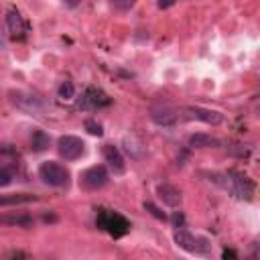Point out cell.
Here are the masks:
<instances>
[{
  "label": "cell",
  "instance_id": "obj_1",
  "mask_svg": "<svg viewBox=\"0 0 260 260\" xmlns=\"http://www.w3.org/2000/svg\"><path fill=\"white\" fill-rule=\"evenodd\" d=\"M213 183H217L221 189H225L230 195H234L238 199L250 201L252 195H254V183L244 173H240L236 169H230V171H225L221 175H215Z\"/></svg>",
  "mask_w": 260,
  "mask_h": 260
},
{
  "label": "cell",
  "instance_id": "obj_2",
  "mask_svg": "<svg viewBox=\"0 0 260 260\" xmlns=\"http://www.w3.org/2000/svg\"><path fill=\"white\" fill-rule=\"evenodd\" d=\"M95 225H98L100 230H106L112 238H122V236L130 230V221H128L122 213L112 211V209H104V207L98 209Z\"/></svg>",
  "mask_w": 260,
  "mask_h": 260
},
{
  "label": "cell",
  "instance_id": "obj_3",
  "mask_svg": "<svg viewBox=\"0 0 260 260\" xmlns=\"http://www.w3.org/2000/svg\"><path fill=\"white\" fill-rule=\"evenodd\" d=\"M175 244L179 248H183L185 252H189V254H199V256H209L211 254L209 240L207 238H195L189 230H185V225L175 230Z\"/></svg>",
  "mask_w": 260,
  "mask_h": 260
},
{
  "label": "cell",
  "instance_id": "obj_4",
  "mask_svg": "<svg viewBox=\"0 0 260 260\" xmlns=\"http://www.w3.org/2000/svg\"><path fill=\"white\" fill-rule=\"evenodd\" d=\"M39 177L45 185H51V187H67L69 185V171L55 160H45L39 167Z\"/></svg>",
  "mask_w": 260,
  "mask_h": 260
},
{
  "label": "cell",
  "instance_id": "obj_5",
  "mask_svg": "<svg viewBox=\"0 0 260 260\" xmlns=\"http://www.w3.org/2000/svg\"><path fill=\"white\" fill-rule=\"evenodd\" d=\"M183 114H179V118L183 120H199V122H205V124H221L223 122V114L215 112V110H207V108H201V106H187L181 110Z\"/></svg>",
  "mask_w": 260,
  "mask_h": 260
},
{
  "label": "cell",
  "instance_id": "obj_6",
  "mask_svg": "<svg viewBox=\"0 0 260 260\" xmlns=\"http://www.w3.org/2000/svg\"><path fill=\"white\" fill-rule=\"evenodd\" d=\"M57 150L65 160H77L85 152V142L77 136L67 134V136H61L57 140Z\"/></svg>",
  "mask_w": 260,
  "mask_h": 260
},
{
  "label": "cell",
  "instance_id": "obj_7",
  "mask_svg": "<svg viewBox=\"0 0 260 260\" xmlns=\"http://www.w3.org/2000/svg\"><path fill=\"white\" fill-rule=\"evenodd\" d=\"M104 106H110V98L100 87H87L77 100V110H98Z\"/></svg>",
  "mask_w": 260,
  "mask_h": 260
},
{
  "label": "cell",
  "instance_id": "obj_8",
  "mask_svg": "<svg viewBox=\"0 0 260 260\" xmlns=\"http://www.w3.org/2000/svg\"><path fill=\"white\" fill-rule=\"evenodd\" d=\"M108 181H110L108 171H106V167H102V165L89 167V169L81 175V179H79V183H81L85 189H89V191H98V189L106 187Z\"/></svg>",
  "mask_w": 260,
  "mask_h": 260
},
{
  "label": "cell",
  "instance_id": "obj_9",
  "mask_svg": "<svg viewBox=\"0 0 260 260\" xmlns=\"http://www.w3.org/2000/svg\"><path fill=\"white\" fill-rule=\"evenodd\" d=\"M10 100L16 108L24 110V112H41L45 108V102L39 98V95H32V93H24V91H10Z\"/></svg>",
  "mask_w": 260,
  "mask_h": 260
},
{
  "label": "cell",
  "instance_id": "obj_10",
  "mask_svg": "<svg viewBox=\"0 0 260 260\" xmlns=\"http://www.w3.org/2000/svg\"><path fill=\"white\" fill-rule=\"evenodd\" d=\"M150 120L158 126H175L179 120V112L167 104H158L150 108Z\"/></svg>",
  "mask_w": 260,
  "mask_h": 260
},
{
  "label": "cell",
  "instance_id": "obj_11",
  "mask_svg": "<svg viewBox=\"0 0 260 260\" xmlns=\"http://www.w3.org/2000/svg\"><path fill=\"white\" fill-rule=\"evenodd\" d=\"M6 28H8V32H10V37L14 41H22L26 37V24H24V20H22L18 10H14V8L8 10V14H6Z\"/></svg>",
  "mask_w": 260,
  "mask_h": 260
},
{
  "label": "cell",
  "instance_id": "obj_12",
  "mask_svg": "<svg viewBox=\"0 0 260 260\" xmlns=\"http://www.w3.org/2000/svg\"><path fill=\"white\" fill-rule=\"evenodd\" d=\"M102 154H104L108 167L114 171V175H122V173L126 171V162H124V156H122V152L118 150V146H114V144H104Z\"/></svg>",
  "mask_w": 260,
  "mask_h": 260
},
{
  "label": "cell",
  "instance_id": "obj_13",
  "mask_svg": "<svg viewBox=\"0 0 260 260\" xmlns=\"http://www.w3.org/2000/svg\"><path fill=\"white\" fill-rule=\"evenodd\" d=\"M156 195H158V199L165 203V205H169V207H179L181 205V191L175 187V185H169V183H162V185H158L156 187Z\"/></svg>",
  "mask_w": 260,
  "mask_h": 260
},
{
  "label": "cell",
  "instance_id": "obj_14",
  "mask_svg": "<svg viewBox=\"0 0 260 260\" xmlns=\"http://www.w3.org/2000/svg\"><path fill=\"white\" fill-rule=\"evenodd\" d=\"M189 146L193 148H207V146H219V140L209 136V134H203V132H197V134H191L189 136Z\"/></svg>",
  "mask_w": 260,
  "mask_h": 260
},
{
  "label": "cell",
  "instance_id": "obj_15",
  "mask_svg": "<svg viewBox=\"0 0 260 260\" xmlns=\"http://www.w3.org/2000/svg\"><path fill=\"white\" fill-rule=\"evenodd\" d=\"M30 201H37V195H32V193H12V195H4L0 199V205L8 207V205H18V203H30Z\"/></svg>",
  "mask_w": 260,
  "mask_h": 260
},
{
  "label": "cell",
  "instance_id": "obj_16",
  "mask_svg": "<svg viewBox=\"0 0 260 260\" xmlns=\"http://www.w3.org/2000/svg\"><path fill=\"white\" fill-rule=\"evenodd\" d=\"M49 144H51V138H49V134H47L45 130H35V132H32L30 146H32L35 152H43V150H47Z\"/></svg>",
  "mask_w": 260,
  "mask_h": 260
},
{
  "label": "cell",
  "instance_id": "obj_17",
  "mask_svg": "<svg viewBox=\"0 0 260 260\" xmlns=\"http://www.w3.org/2000/svg\"><path fill=\"white\" fill-rule=\"evenodd\" d=\"M2 223L20 225V228H30L35 221H32V215H28V213H18V215H2Z\"/></svg>",
  "mask_w": 260,
  "mask_h": 260
},
{
  "label": "cell",
  "instance_id": "obj_18",
  "mask_svg": "<svg viewBox=\"0 0 260 260\" xmlns=\"http://www.w3.org/2000/svg\"><path fill=\"white\" fill-rule=\"evenodd\" d=\"M57 93H59V98H61V100H71V98L75 95V87H73V83H71V81H63V83L59 85Z\"/></svg>",
  "mask_w": 260,
  "mask_h": 260
},
{
  "label": "cell",
  "instance_id": "obj_19",
  "mask_svg": "<svg viewBox=\"0 0 260 260\" xmlns=\"http://www.w3.org/2000/svg\"><path fill=\"white\" fill-rule=\"evenodd\" d=\"M85 130L89 132V134H93V136H102L104 134V130H102V124H98L95 120H85Z\"/></svg>",
  "mask_w": 260,
  "mask_h": 260
},
{
  "label": "cell",
  "instance_id": "obj_20",
  "mask_svg": "<svg viewBox=\"0 0 260 260\" xmlns=\"http://www.w3.org/2000/svg\"><path fill=\"white\" fill-rule=\"evenodd\" d=\"M10 181H12V169L8 165H2V169H0V185L6 187Z\"/></svg>",
  "mask_w": 260,
  "mask_h": 260
},
{
  "label": "cell",
  "instance_id": "obj_21",
  "mask_svg": "<svg viewBox=\"0 0 260 260\" xmlns=\"http://www.w3.org/2000/svg\"><path fill=\"white\" fill-rule=\"evenodd\" d=\"M144 209H146V211H150V213H152L156 219H162V221L167 219V215H165V213H162V211H160V209H158L154 203H150V201H146V203H144Z\"/></svg>",
  "mask_w": 260,
  "mask_h": 260
},
{
  "label": "cell",
  "instance_id": "obj_22",
  "mask_svg": "<svg viewBox=\"0 0 260 260\" xmlns=\"http://www.w3.org/2000/svg\"><path fill=\"white\" fill-rule=\"evenodd\" d=\"M171 221H173L175 228H183V225H185V215H183V211H175L173 217H171Z\"/></svg>",
  "mask_w": 260,
  "mask_h": 260
},
{
  "label": "cell",
  "instance_id": "obj_23",
  "mask_svg": "<svg viewBox=\"0 0 260 260\" xmlns=\"http://www.w3.org/2000/svg\"><path fill=\"white\" fill-rule=\"evenodd\" d=\"M134 2H136V0H112V4H114L116 8H120V10H128V8H132Z\"/></svg>",
  "mask_w": 260,
  "mask_h": 260
},
{
  "label": "cell",
  "instance_id": "obj_24",
  "mask_svg": "<svg viewBox=\"0 0 260 260\" xmlns=\"http://www.w3.org/2000/svg\"><path fill=\"white\" fill-rule=\"evenodd\" d=\"M175 2H177V0H156V6H158V8H171Z\"/></svg>",
  "mask_w": 260,
  "mask_h": 260
},
{
  "label": "cell",
  "instance_id": "obj_25",
  "mask_svg": "<svg viewBox=\"0 0 260 260\" xmlns=\"http://www.w3.org/2000/svg\"><path fill=\"white\" fill-rule=\"evenodd\" d=\"M63 2H65V6H69V8H75V6H77L81 0H63Z\"/></svg>",
  "mask_w": 260,
  "mask_h": 260
},
{
  "label": "cell",
  "instance_id": "obj_26",
  "mask_svg": "<svg viewBox=\"0 0 260 260\" xmlns=\"http://www.w3.org/2000/svg\"><path fill=\"white\" fill-rule=\"evenodd\" d=\"M238 254L234 250H223V258H236Z\"/></svg>",
  "mask_w": 260,
  "mask_h": 260
},
{
  "label": "cell",
  "instance_id": "obj_27",
  "mask_svg": "<svg viewBox=\"0 0 260 260\" xmlns=\"http://www.w3.org/2000/svg\"><path fill=\"white\" fill-rule=\"evenodd\" d=\"M252 256L260 260V244H256V246H254V250H252Z\"/></svg>",
  "mask_w": 260,
  "mask_h": 260
},
{
  "label": "cell",
  "instance_id": "obj_28",
  "mask_svg": "<svg viewBox=\"0 0 260 260\" xmlns=\"http://www.w3.org/2000/svg\"><path fill=\"white\" fill-rule=\"evenodd\" d=\"M43 219H45V221H57V217H55V215H49V213H45Z\"/></svg>",
  "mask_w": 260,
  "mask_h": 260
},
{
  "label": "cell",
  "instance_id": "obj_29",
  "mask_svg": "<svg viewBox=\"0 0 260 260\" xmlns=\"http://www.w3.org/2000/svg\"><path fill=\"white\" fill-rule=\"evenodd\" d=\"M258 118H260V108H258Z\"/></svg>",
  "mask_w": 260,
  "mask_h": 260
}]
</instances>
